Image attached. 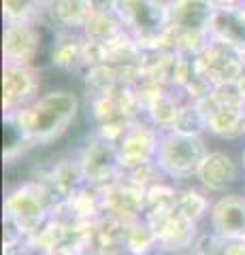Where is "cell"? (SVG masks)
I'll return each instance as SVG.
<instances>
[{
  "label": "cell",
  "instance_id": "6da1fadb",
  "mask_svg": "<svg viewBox=\"0 0 245 255\" xmlns=\"http://www.w3.org/2000/svg\"><path fill=\"white\" fill-rule=\"evenodd\" d=\"M79 113H81V98L73 90H49L43 92L30 107L11 113L15 124L19 126L23 136L32 149H47L60 142L73 130Z\"/></svg>",
  "mask_w": 245,
  "mask_h": 255
},
{
  "label": "cell",
  "instance_id": "7a4b0ae2",
  "mask_svg": "<svg viewBox=\"0 0 245 255\" xmlns=\"http://www.w3.org/2000/svg\"><path fill=\"white\" fill-rule=\"evenodd\" d=\"M56 202V196L47 189V185L34 177H28L6 185L2 196V215L13 219L21 232L30 236L51 219Z\"/></svg>",
  "mask_w": 245,
  "mask_h": 255
},
{
  "label": "cell",
  "instance_id": "3957f363",
  "mask_svg": "<svg viewBox=\"0 0 245 255\" xmlns=\"http://www.w3.org/2000/svg\"><path fill=\"white\" fill-rule=\"evenodd\" d=\"M115 13L141 49H169V0H117Z\"/></svg>",
  "mask_w": 245,
  "mask_h": 255
},
{
  "label": "cell",
  "instance_id": "277c9868",
  "mask_svg": "<svg viewBox=\"0 0 245 255\" xmlns=\"http://www.w3.org/2000/svg\"><path fill=\"white\" fill-rule=\"evenodd\" d=\"M207 151L209 147L205 136H188V134L171 130L160 134V145H158L154 162L169 181L181 185V183L194 181Z\"/></svg>",
  "mask_w": 245,
  "mask_h": 255
},
{
  "label": "cell",
  "instance_id": "5b68a950",
  "mask_svg": "<svg viewBox=\"0 0 245 255\" xmlns=\"http://www.w3.org/2000/svg\"><path fill=\"white\" fill-rule=\"evenodd\" d=\"M205 117L207 134L220 140H239L245 134V107L235 85H220L194 100Z\"/></svg>",
  "mask_w": 245,
  "mask_h": 255
},
{
  "label": "cell",
  "instance_id": "8992f818",
  "mask_svg": "<svg viewBox=\"0 0 245 255\" xmlns=\"http://www.w3.org/2000/svg\"><path fill=\"white\" fill-rule=\"evenodd\" d=\"M73 155L88 185L105 187L124 174L120 166V157H117V145L100 138L94 132H90L83 138L81 145L73 151Z\"/></svg>",
  "mask_w": 245,
  "mask_h": 255
},
{
  "label": "cell",
  "instance_id": "52a82bcc",
  "mask_svg": "<svg viewBox=\"0 0 245 255\" xmlns=\"http://www.w3.org/2000/svg\"><path fill=\"white\" fill-rule=\"evenodd\" d=\"M158 238V253L192 251L201 236V223L188 219L175 206L145 217Z\"/></svg>",
  "mask_w": 245,
  "mask_h": 255
},
{
  "label": "cell",
  "instance_id": "ba28073f",
  "mask_svg": "<svg viewBox=\"0 0 245 255\" xmlns=\"http://www.w3.org/2000/svg\"><path fill=\"white\" fill-rule=\"evenodd\" d=\"M43 79L38 66L2 64V115L30 107L41 96Z\"/></svg>",
  "mask_w": 245,
  "mask_h": 255
},
{
  "label": "cell",
  "instance_id": "9c48e42d",
  "mask_svg": "<svg viewBox=\"0 0 245 255\" xmlns=\"http://www.w3.org/2000/svg\"><path fill=\"white\" fill-rule=\"evenodd\" d=\"M45 23H4L2 28V64L36 66L43 51Z\"/></svg>",
  "mask_w": 245,
  "mask_h": 255
},
{
  "label": "cell",
  "instance_id": "30bf717a",
  "mask_svg": "<svg viewBox=\"0 0 245 255\" xmlns=\"http://www.w3.org/2000/svg\"><path fill=\"white\" fill-rule=\"evenodd\" d=\"M160 130L154 128L145 117H139L128 126L124 138L117 145V157L124 172L137 168L141 164L154 162L160 145Z\"/></svg>",
  "mask_w": 245,
  "mask_h": 255
},
{
  "label": "cell",
  "instance_id": "8fae6325",
  "mask_svg": "<svg viewBox=\"0 0 245 255\" xmlns=\"http://www.w3.org/2000/svg\"><path fill=\"white\" fill-rule=\"evenodd\" d=\"M243 172V166L239 159H235L224 149H209L205 159L199 166V172L194 177V183L211 196H222L233 191V187L239 183Z\"/></svg>",
  "mask_w": 245,
  "mask_h": 255
},
{
  "label": "cell",
  "instance_id": "7c38bea8",
  "mask_svg": "<svg viewBox=\"0 0 245 255\" xmlns=\"http://www.w3.org/2000/svg\"><path fill=\"white\" fill-rule=\"evenodd\" d=\"M196 60H199L205 77L209 79V83L213 87L237 85V81L245 73L241 51L228 47L226 43L216 41V38H211L209 45L201 51V55Z\"/></svg>",
  "mask_w": 245,
  "mask_h": 255
},
{
  "label": "cell",
  "instance_id": "4fadbf2b",
  "mask_svg": "<svg viewBox=\"0 0 245 255\" xmlns=\"http://www.w3.org/2000/svg\"><path fill=\"white\" fill-rule=\"evenodd\" d=\"M102 206H105V215L115 217L124 223H130L134 219L143 217V196L145 191L137 187L134 183L122 177L111 181L109 185L100 187Z\"/></svg>",
  "mask_w": 245,
  "mask_h": 255
},
{
  "label": "cell",
  "instance_id": "5bb4252c",
  "mask_svg": "<svg viewBox=\"0 0 245 255\" xmlns=\"http://www.w3.org/2000/svg\"><path fill=\"white\" fill-rule=\"evenodd\" d=\"M47 62L64 75L85 73V36L81 32H53L47 45Z\"/></svg>",
  "mask_w": 245,
  "mask_h": 255
},
{
  "label": "cell",
  "instance_id": "9a60e30c",
  "mask_svg": "<svg viewBox=\"0 0 245 255\" xmlns=\"http://www.w3.org/2000/svg\"><path fill=\"white\" fill-rule=\"evenodd\" d=\"M207 230L220 236L245 238V196L228 191L216 196L207 217Z\"/></svg>",
  "mask_w": 245,
  "mask_h": 255
},
{
  "label": "cell",
  "instance_id": "2e32d148",
  "mask_svg": "<svg viewBox=\"0 0 245 255\" xmlns=\"http://www.w3.org/2000/svg\"><path fill=\"white\" fill-rule=\"evenodd\" d=\"M216 6L209 0H169V30L211 36Z\"/></svg>",
  "mask_w": 245,
  "mask_h": 255
},
{
  "label": "cell",
  "instance_id": "e0dca14e",
  "mask_svg": "<svg viewBox=\"0 0 245 255\" xmlns=\"http://www.w3.org/2000/svg\"><path fill=\"white\" fill-rule=\"evenodd\" d=\"M32 177L47 185V189L56 196V200H66L81 185H85L83 172L79 168L75 155L53 159V162L36 168Z\"/></svg>",
  "mask_w": 245,
  "mask_h": 255
},
{
  "label": "cell",
  "instance_id": "ac0fdd59",
  "mask_svg": "<svg viewBox=\"0 0 245 255\" xmlns=\"http://www.w3.org/2000/svg\"><path fill=\"white\" fill-rule=\"evenodd\" d=\"M90 0H47L43 23L51 32H81L92 17Z\"/></svg>",
  "mask_w": 245,
  "mask_h": 255
},
{
  "label": "cell",
  "instance_id": "d6986e66",
  "mask_svg": "<svg viewBox=\"0 0 245 255\" xmlns=\"http://www.w3.org/2000/svg\"><path fill=\"white\" fill-rule=\"evenodd\" d=\"M211 38L226 43L237 51H245V2L233 9H216Z\"/></svg>",
  "mask_w": 245,
  "mask_h": 255
},
{
  "label": "cell",
  "instance_id": "ffe728a7",
  "mask_svg": "<svg viewBox=\"0 0 245 255\" xmlns=\"http://www.w3.org/2000/svg\"><path fill=\"white\" fill-rule=\"evenodd\" d=\"M211 204H213V198L211 194H207L199 183H181L177 185L175 191V209L186 215L188 219H192L196 223H207L209 217V211H211Z\"/></svg>",
  "mask_w": 245,
  "mask_h": 255
},
{
  "label": "cell",
  "instance_id": "44dd1931",
  "mask_svg": "<svg viewBox=\"0 0 245 255\" xmlns=\"http://www.w3.org/2000/svg\"><path fill=\"white\" fill-rule=\"evenodd\" d=\"M186 102L188 100L177 90H169L167 94L158 96L154 102H149V105L143 109V117L154 128H158L160 132H171L173 128H175L179 111Z\"/></svg>",
  "mask_w": 245,
  "mask_h": 255
},
{
  "label": "cell",
  "instance_id": "7402d4cb",
  "mask_svg": "<svg viewBox=\"0 0 245 255\" xmlns=\"http://www.w3.org/2000/svg\"><path fill=\"white\" fill-rule=\"evenodd\" d=\"M124 251L130 255H158V238L145 217L126 223Z\"/></svg>",
  "mask_w": 245,
  "mask_h": 255
},
{
  "label": "cell",
  "instance_id": "603a6c76",
  "mask_svg": "<svg viewBox=\"0 0 245 255\" xmlns=\"http://www.w3.org/2000/svg\"><path fill=\"white\" fill-rule=\"evenodd\" d=\"M194 255H245V238L220 236L211 230H203L194 245Z\"/></svg>",
  "mask_w": 245,
  "mask_h": 255
},
{
  "label": "cell",
  "instance_id": "cb8c5ba5",
  "mask_svg": "<svg viewBox=\"0 0 245 255\" xmlns=\"http://www.w3.org/2000/svg\"><path fill=\"white\" fill-rule=\"evenodd\" d=\"M47 0H2L4 23H43Z\"/></svg>",
  "mask_w": 245,
  "mask_h": 255
},
{
  "label": "cell",
  "instance_id": "d4e9b609",
  "mask_svg": "<svg viewBox=\"0 0 245 255\" xmlns=\"http://www.w3.org/2000/svg\"><path fill=\"white\" fill-rule=\"evenodd\" d=\"M124 30L117 13H92L83 28V36L94 43H109L111 38L120 36Z\"/></svg>",
  "mask_w": 245,
  "mask_h": 255
},
{
  "label": "cell",
  "instance_id": "484cf974",
  "mask_svg": "<svg viewBox=\"0 0 245 255\" xmlns=\"http://www.w3.org/2000/svg\"><path fill=\"white\" fill-rule=\"evenodd\" d=\"M175 191L177 183H173L169 179H164L160 183H156L149 189H145L143 196V217H149L154 213H160L164 209H173L175 206Z\"/></svg>",
  "mask_w": 245,
  "mask_h": 255
},
{
  "label": "cell",
  "instance_id": "4316f807",
  "mask_svg": "<svg viewBox=\"0 0 245 255\" xmlns=\"http://www.w3.org/2000/svg\"><path fill=\"white\" fill-rule=\"evenodd\" d=\"M173 132L188 134V136H205L207 134V126H205V117L201 113L199 105L194 100H188L179 111V117L175 122Z\"/></svg>",
  "mask_w": 245,
  "mask_h": 255
},
{
  "label": "cell",
  "instance_id": "83f0119b",
  "mask_svg": "<svg viewBox=\"0 0 245 255\" xmlns=\"http://www.w3.org/2000/svg\"><path fill=\"white\" fill-rule=\"evenodd\" d=\"M124 177L128 179L130 183H134L137 187H141V189H149L152 185H156V183H160V181H164L167 177L162 174V170L158 168V164L156 162H147V164H141V166H137V168H132V170H128V172H124Z\"/></svg>",
  "mask_w": 245,
  "mask_h": 255
},
{
  "label": "cell",
  "instance_id": "f1b7e54d",
  "mask_svg": "<svg viewBox=\"0 0 245 255\" xmlns=\"http://www.w3.org/2000/svg\"><path fill=\"white\" fill-rule=\"evenodd\" d=\"M26 241V234L21 232V228L13 219L2 215V247H13Z\"/></svg>",
  "mask_w": 245,
  "mask_h": 255
},
{
  "label": "cell",
  "instance_id": "f546056e",
  "mask_svg": "<svg viewBox=\"0 0 245 255\" xmlns=\"http://www.w3.org/2000/svg\"><path fill=\"white\" fill-rule=\"evenodd\" d=\"M94 13H115L117 0H90Z\"/></svg>",
  "mask_w": 245,
  "mask_h": 255
},
{
  "label": "cell",
  "instance_id": "4dcf8cb0",
  "mask_svg": "<svg viewBox=\"0 0 245 255\" xmlns=\"http://www.w3.org/2000/svg\"><path fill=\"white\" fill-rule=\"evenodd\" d=\"M2 255H34V253L26 245V241H23V243L13 245V247H2Z\"/></svg>",
  "mask_w": 245,
  "mask_h": 255
},
{
  "label": "cell",
  "instance_id": "1f68e13d",
  "mask_svg": "<svg viewBox=\"0 0 245 255\" xmlns=\"http://www.w3.org/2000/svg\"><path fill=\"white\" fill-rule=\"evenodd\" d=\"M209 2L216 6V9H233V6L243 4L245 0H209Z\"/></svg>",
  "mask_w": 245,
  "mask_h": 255
},
{
  "label": "cell",
  "instance_id": "d6a6232c",
  "mask_svg": "<svg viewBox=\"0 0 245 255\" xmlns=\"http://www.w3.org/2000/svg\"><path fill=\"white\" fill-rule=\"evenodd\" d=\"M237 92H239V98H241V102H243V107H245V73H243V77L237 81Z\"/></svg>",
  "mask_w": 245,
  "mask_h": 255
},
{
  "label": "cell",
  "instance_id": "836d02e7",
  "mask_svg": "<svg viewBox=\"0 0 245 255\" xmlns=\"http://www.w3.org/2000/svg\"><path fill=\"white\" fill-rule=\"evenodd\" d=\"M158 255H194V249L192 251H179V253H158Z\"/></svg>",
  "mask_w": 245,
  "mask_h": 255
},
{
  "label": "cell",
  "instance_id": "e575fe53",
  "mask_svg": "<svg viewBox=\"0 0 245 255\" xmlns=\"http://www.w3.org/2000/svg\"><path fill=\"white\" fill-rule=\"evenodd\" d=\"M239 162H241V166H243V174H245V147H243V151H241V157H239Z\"/></svg>",
  "mask_w": 245,
  "mask_h": 255
},
{
  "label": "cell",
  "instance_id": "d590c367",
  "mask_svg": "<svg viewBox=\"0 0 245 255\" xmlns=\"http://www.w3.org/2000/svg\"><path fill=\"white\" fill-rule=\"evenodd\" d=\"M241 60H243V66H245V51H241Z\"/></svg>",
  "mask_w": 245,
  "mask_h": 255
},
{
  "label": "cell",
  "instance_id": "8d00e7d4",
  "mask_svg": "<svg viewBox=\"0 0 245 255\" xmlns=\"http://www.w3.org/2000/svg\"><path fill=\"white\" fill-rule=\"evenodd\" d=\"M243 196H245V179H243Z\"/></svg>",
  "mask_w": 245,
  "mask_h": 255
},
{
  "label": "cell",
  "instance_id": "74e56055",
  "mask_svg": "<svg viewBox=\"0 0 245 255\" xmlns=\"http://www.w3.org/2000/svg\"><path fill=\"white\" fill-rule=\"evenodd\" d=\"M243 140H245V134H243Z\"/></svg>",
  "mask_w": 245,
  "mask_h": 255
}]
</instances>
